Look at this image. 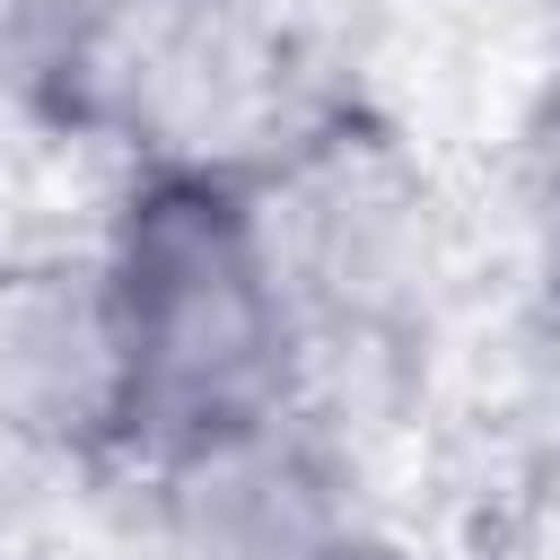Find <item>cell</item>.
<instances>
[{
  "label": "cell",
  "mask_w": 560,
  "mask_h": 560,
  "mask_svg": "<svg viewBox=\"0 0 560 560\" xmlns=\"http://www.w3.org/2000/svg\"><path fill=\"white\" fill-rule=\"evenodd\" d=\"M96 271L122 324L140 472L306 402V306L245 175L140 158L96 236Z\"/></svg>",
  "instance_id": "6da1fadb"
},
{
  "label": "cell",
  "mask_w": 560,
  "mask_h": 560,
  "mask_svg": "<svg viewBox=\"0 0 560 560\" xmlns=\"http://www.w3.org/2000/svg\"><path fill=\"white\" fill-rule=\"evenodd\" d=\"M534 140H542V158H551V175H560V61H551V88H542V122H534Z\"/></svg>",
  "instance_id": "8992f818"
},
{
  "label": "cell",
  "mask_w": 560,
  "mask_h": 560,
  "mask_svg": "<svg viewBox=\"0 0 560 560\" xmlns=\"http://www.w3.org/2000/svg\"><path fill=\"white\" fill-rule=\"evenodd\" d=\"M534 9H542V18H551V26H560V0H534Z\"/></svg>",
  "instance_id": "ba28073f"
},
{
  "label": "cell",
  "mask_w": 560,
  "mask_h": 560,
  "mask_svg": "<svg viewBox=\"0 0 560 560\" xmlns=\"http://www.w3.org/2000/svg\"><path fill=\"white\" fill-rule=\"evenodd\" d=\"M0 394L35 455L52 464H131V368L96 254L26 262L0 315Z\"/></svg>",
  "instance_id": "3957f363"
},
{
  "label": "cell",
  "mask_w": 560,
  "mask_h": 560,
  "mask_svg": "<svg viewBox=\"0 0 560 560\" xmlns=\"http://www.w3.org/2000/svg\"><path fill=\"white\" fill-rule=\"evenodd\" d=\"M332 560H411V551H394V542H385V534H359V542H341V551H332Z\"/></svg>",
  "instance_id": "52a82bcc"
},
{
  "label": "cell",
  "mask_w": 560,
  "mask_h": 560,
  "mask_svg": "<svg viewBox=\"0 0 560 560\" xmlns=\"http://www.w3.org/2000/svg\"><path fill=\"white\" fill-rule=\"evenodd\" d=\"M158 0H0V61L26 122L61 140H122Z\"/></svg>",
  "instance_id": "277c9868"
},
{
  "label": "cell",
  "mask_w": 560,
  "mask_h": 560,
  "mask_svg": "<svg viewBox=\"0 0 560 560\" xmlns=\"http://www.w3.org/2000/svg\"><path fill=\"white\" fill-rule=\"evenodd\" d=\"M525 376H534L542 411L560 420V236H551L542 280H534V306H525Z\"/></svg>",
  "instance_id": "5b68a950"
},
{
  "label": "cell",
  "mask_w": 560,
  "mask_h": 560,
  "mask_svg": "<svg viewBox=\"0 0 560 560\" xmlns=\"http://www.w3.org/2000/svg\"><path fill=\"white\" fill-rule=\"evenodd\" d=\"M158 9H201V0H158Z\"/></svg>",
  "instance_id": "9c48e42d"
},
{
  "label": "cell",
  "mask_w": 560,
  "mask_h": 560,
  "mask_svg": "<svg viewBox=\"0 0 560 560\" xmlns=\"http://www.w3.org/2000/svg\"><path fill=\"white\" fill-rule=\"evenodd\" d=\"M149 490L175 560H332L368 534L359 464L306 402L149 464Z\"/></svg>",
  "instance_id": "7a4b0ae2"
}]
</instances>
